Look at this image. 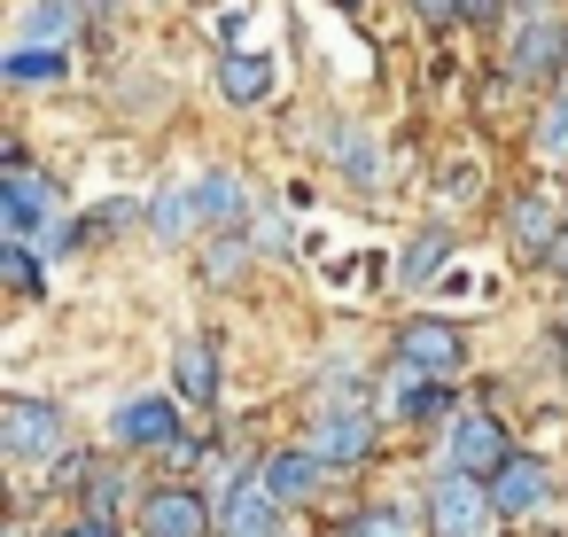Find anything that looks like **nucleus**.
<instances>
[{
	"mask_svg": "<svg viewBox=\"0 0 568 537\" xmlns=\"http://www.w3.org/2000/svg\"><path fill=\"white\" fill-rule=\"evenodd\" d=\"M0 273H9V288L24 296V304H40V257H32V242H0Z\"/></svg>",
	"mask_w": 568,
	"mask_h": 537,
	"instance_id": "nucleus-22",
	"label": "nucleus"
},
{
	"mask_svg": "<svg viewBox=\"0 0 568 537\" xmlns=\"http://www.w3.org/2000/svg\"><path fill=\"white\" fill-rule=\"evenodd\" d=\"M281 498L265 490V475L257 467H242L234 483H226V498H219V537H281Z\"/></svg>",
	"mask_w": 568,
	"mask_h": 537,
	"instance_id": "nucleus-6",
	"label": "nucleus"
},
{
	"mask_svg": "<svg viewBox=\"0 0 568 537\" xmlns=\"http://www.w3.org/2000/svg\"><path fill=\"white\" fill-rule=\"evenodd\" d=\"M48 537H118V521H110V514H94V506H87V514H71V521H55V529H48Z\"/></svg>",
	"mask_w": 568,
	"mask_h": 537,
	"instance_id": "nucleus-27",
	"label": "nucleus"
},
{
	"mask_svg": "<svg viewBox=\"0 0 568 537\" xmlns=\"http://www.w3.org/2000/svg\"><path fill=\"white\" fill-rule=\"evenodd\" d=\"M195 226H203V203H195V188H187V180H164V188H156V203H149V234H156L164 250H180Z\"/></svg>",
	"mask_w": 568,
	"mask_h": 537,
	"instance_id": "nucleus-15",
	"label": "nucleus"
},
{
	"mask_svg": "<svg viewBox=\"0 0 568 537\" xmlns=\"http://www.w3.org/2000/svg\"><path fill=\"white\" fill-rule=\"evenodd\" d=\"M529 9H537V0H529Z\"/></svg>",
	"mask_w": 568,
	"mask_h": 537,
	"instance_id": "nucleus-30",
	"label": "nucleus"
},
{
	"mask_svg": "<svg viewBox=\"0 0 568 537\" xmlns=\"http://www.w3.org/2000/svg\"><path fill=\"white\" fill-rule=\"evenodd\" d=\"M0 452L24 459V467L71 452V421H63V405H48V397H0Z\"/></svg>",
	"mask_w": 568,
	"mask_h": 537,
	"instance_id": "nucleus-1",
	"label": "nucleus"
},
{
	"mask_svg": "<svg viewBox=\"0 0 568 537\" xmlns=\"http://www.w3.org/2000/svg\"><path fill=\"white\" fill-rule=\"evenodd\" d=\"M413 9H420L428 24H459V17L475 9V0H413Z\"/></svg>",
	"mask_w": 568,
	"mask_h": 537,
	"instance_id": "nucleus-28",
	"label": "nucleus"
},
{
	"mask_svg": "<svg viewBox=\"0 0 568 537\" xmlns=\"http://www.w3.org/2000/svg\"><path fill=\"white\" fill-rule=\"evenodd\" d=\"M257 250H265V257H281V250H288V226H281V219H265V226H257Z\"/></svg>",
	"mask_w": 568,
	"mask_h": 537,
	"instance_id": "nucleus-29",
	"label": "nucleus"
},
{
	"mask_svg": "<svg viewBox=\"0 0 568 537\" xmlns=\"http://www.w3.org/2000/svg\"><path fill=\"white\" fill-rule=\"evenodd\" d=\"M195 203H203V226H242V219H250V180L226 172V164H211V172L195 180Z\"/></svg>",
	"mask_w": 568,
	"mask_h": 537,
	"instance_id": "nucleus-18",
	"label": "nucleus"
},
{
	"mask_svg": "<svg viewBox=\"0 0 568 537\" xmlns=\"http://www.w3.org/2000/svg\"><path fill=\"white\" fill-rule=\"evenodd\" d=\"M335 164H343L351 188H382V149H374L366 133H343V141H335Z\"/></svg>",
	"mask_w": 568,
	"mask_h": 537,
	"instance_id": "nucleus-21",
	"label": "nucleus"
},
{
	"mask_svg": "<svg viewBox=\"0 0 568 537\" xmlns=\"http://www.w3.org/2000/svg\"><path fill=\"white\" fill-rule=\"evenodd\" d=\"M490 498H498V521L537 514V506L552 498V459H537V452H506L498 475H490Z\"/></svg>",
	"mask_w": 568,
	"mask_h": 537,
	"instance_id": "nucleus-10",
	"label": "nucleus"
},
{
	"mask_svg": "<svg viewBox=\"0 0 568 537\" xmlns=\"http://www.w3.org/2000/svg\"><path fill=\"white\" fill-rule=\"evenodd\" d=\"M110 444L118 452H172L180 444V405L172 397H125L110 413Z\"/></svg>",
	"mask_w": 568,
	"mask_h": 537,
	"instance_id": "nucleus-8",
	"label": "nucleus"
},
{
	"mask_svg": "<svg viewBox=\"0 0 568 537\" xmlns=\"http://www.w3.org/2000/svg\"><path fill=\"white\" fill-rule=\"evenodd\" d=\"M397 358H405L413 374L452 382V374L467 366V335H459L452 320H405V327H397Z\"/></svg>",
	"mask_w": 568,
	"mask_h": 537,
	"instance_id": "nucleus-7",
	"label": "nucleus"
},
{
	"mask_svg": "<svg viewBox=\"0 0 568 537\" xmlns=\"http://www.w3.org/2000/svg\"><path fill=\"white\" fill-rule=\"evenodd\" d=\"M506 234H514V257L545 265V257H560L568 219H560V203H545V195H514V203H506Z\"/></svg>",
	"mask_w": 568,
	"mask_h": 537,
	"instance_id": "nucleus-11",
	"label": "nucleus"
},
{
	"mask_svg": "<svg viewBox=\"0 0 568 537\" xmlns=\"http://www.w3.org/2000/svg\"><path fill=\"white\" fill-rule=\"evenodd\" d=\"M219 94H226L234 110L265 102V94H273V55H257V48H226V55H219Z\"/></svg>",
	"mask_w": 568,
	"mask_h": 537,
	"instance_id": "nucleus-14",
	"label": "nucleus"
},
{
	"mask_svg": "<svg viewBox=\"0 0 568 537\" xmlns=\"http://www.w3.org/2000/svg\"><path fill=\"white\" fill-rule=\"evenodd\" d=\"M172 389H180L187 405H211V397H219V343H211V335H187V343L172 351Z\"/></svg>",
	"mask_w": 568,
	"mask_h": 537,
	"instance_id": "nucleus-16",
	"label": "nucleus"
},
{
	"mask_svg": "<svg viewBox=\"0 0 568 537\" xmlns=\"http://www.w3.org/2000/svg\"><path fill=\"white\" fill-rule=\"evenodd\" d=\"M374 436H382L374 405H327V413H312V428H304V444H312L327 467H358V459L374 452Z\"/></svg>",
	"mask_w": 568,
	"mask_h": 537,
	"instance_id": "nucleus-4",
	"label": "nucleus"
},
{
	"mask_svg": "<svg viewBox=\"0 0 568 537\" xmlns=\"http://www.w3.org/2000/svg\"><path fill=\"white\" fill-rule=\"evenodd\" d=\"M560 63H568V24L537 9V17L514 32V55H506V71H514V79H560Z\"/></svg>",
	"mask_w": 568,
	"mask_h": 537,
	"instance_id": "nucleus-12",
	"label": "nucleus"
},
{
	"mask_svg": "<svg viewBox=\"0 0 568 537\" xmlns=\"http://www.w3.org/2000/svg\"><path fill=\"white\" fill-rule=\"evenodd\" d=\"M125 498H133V475H125V467H94V475H87V506H94V514H110V521H118V506H125Z\"/></svg>",
	"mask_w": 568,
	"mask_h": 537,
	"instance_id": "nucleus-23",
	"label": "nucleus"
},
{
	"mask_svg": "<svg viewBox=\"0 0 568 537\" xmlns=\"http://www.w3.org/2000/svg\"><path fill=\"white\" fill-rule=\"evenodd\" d=\"M506 452H514V444H506V421H498V413H483V405L452 413V444H444L452 467H467V475H498Z\"/></svg>",
	"mask_w": 568,
	"mask_h": 537,
	"instance_id": "nucleus-9",
	"label": "nucleus"
},
{
	"mask_svg": "<svg viewBox=\"0 0 568 537\" xmlns=\"http://www.w3.org/2000/svg\"><path fill=\"white\" fill-rule=\"evenodd\" d=\"M211 529H219V514L203 506L195 483H156L141 498V537H211Z\"/></svg>",
	"mask_w": 568,
	"mask_h": 537,
	"instance_id": "nucleus-5",
	"label": "nucleus"
},
{
	"mask_svg": "<svg viewBox=\"0 0 568 537\" xmlns=\"http://www.w3.org/2000/svg\"><path fill=\"white\" fill-rule=\"evenodd\" d=\"M0 79H9V87H63V79H71V48L17 40L9 55H0Z\"/></svg>",
	"mask_w": 568,
	"mask_h": 537,
	"instance_id": "nucleus-17",
	"label": "nucleus"
},
{
	"mask_svg": "<svg viewBox=\"0 0 568 537\" xmlns=\"http://www.w3.org/2000/svg\"><path fill=\"white\" fill-rule=\"evenodd\" d=\"M242 265H250V234H226V242L211 250V281H234Z\"/></svg>",
	"mask_w": 568,
	"mask_h": 537,
	"instance_id": "nucleus-25",
	"label": "nucleus"
},
{
	"mask_svg": "<svg viewBox=\"0 0 568 537\" xmlns=\"http://www.w3.org/2000/svg\"><path fill=\"white\" fill-rule=\"evenodd\" d=\"M257 475H265V490H273L281 506H304V498L320 490V475H327V459H320L312 444H288V452H273V459H265Z\"/></svg>",
	"mask_w": 568,
	"mask_h": 537,
	"instance_id": "nucleus-13",
	"label": "nucleus"
},
{
	"mask_svg": "<svg viewBox=\"0 0 568 537\" xmlns=\"http://www.w3.org/2000/svg\"><path fill=\"white\" fill-rule=\"evenodd\" d=\"M79 32H87V9H79V0H32L24 40H40V48H71Z\"/></svg>",
	"mask_w": 568,
	"mask_h": 537,
	"instance_id": "nucleus-19",
	"label": "nucleus"
},
{
	"mask_svg": "<svg viewBox=\"0 0 568 537\" xmlns=\"http://www.w3.org/2000/svg\"><path fill=\"white\" fill-rule=\"evenodd\" d=\"M55 211H63V203H55V188H48L32 164L0 172V242H40Z\"/></svg>",
	"mask_w": 568,
	"mask_h": 537,
	"instance_id": "nucleus-3",
	"label": "nucleus"
},
{
	"mask_svg": "<svg viewBox=\"0 0 568 537\" xmlns=\"http://www.w3.org/2000/svg\"><path fill=\"white\" fill-rule=\"evenodd\" d=\"M444 265H452V226H428V234L413 242V257H405V288H428Z\"/></svg>",
	"mask_w": 568,
	"mask_h": 537,
	"instance_id": "nucleus-20",
	"label": "nucleus"
},
{
	"mask_svg": "<svg viewBox=\"0 0 568 537\" xmlns=\"http://www.w3.org/2000/svg\"><path fill=\"white\" fill-rule=\"evenodd\" d=\"M498 521V498H490V475H467V467H444V483L428 490V529L436 537H483Z\"/></svg>",
	"mask_w": 568,
	"mask_h": 537,
	"instance_id": "nucleus-2",
	"label": "nucleus"
},
{
	"mask_svg": "<svg viewBox=\"0 0 568 537\" xmlns=\"http://www.w3.org/2000/svg\"><path fill=\"white\" fill-rule=\"evenodd\" d=\"M537 149H545V156H568V79H560V94H552L545 118H537Z\"/></svg>",
	"mask_w": 568,
	"mask_h": 537,
	"instance_id": "nucleus-24",
	"label": "nucleus"
},
{
	"mask_svg": "<svg viewBox=\"0 0 568 537\" xmlns=\"http://www.w3.org/2000/svg\"><path fill=\"white\" fill-rule=\"evenodd\" d=\"M343 537H405V521H397V514H382V506H366V514H351V521H343Z\"/></svg>",
	"mask_w": 568,
	"mask_h": 537,
	"instance_id": "nucleus-26",
	"label": "nucleus"
}]
</instances>
